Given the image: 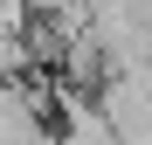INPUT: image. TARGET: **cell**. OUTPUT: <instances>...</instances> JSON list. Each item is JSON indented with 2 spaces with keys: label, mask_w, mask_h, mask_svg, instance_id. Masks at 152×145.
I'll use <instances>...</instances> for the list:
<instances>
[{
  "label": "cell",
  "mask_w": 152,
  "mask_h": 145,
  "mask_svg": "<svg viewBox=\"0 0 152 145\" xmlns=\"http://www.w3.org/2000/svg\"><path fill=\"white\" fill-rule=\"evenodd\" d=\"M56 145H118V131L104 125V111H97V97H76V90H62L56 97Z\"/></svg>",
  "instance_id": "obj_1"
}]
</instances>
